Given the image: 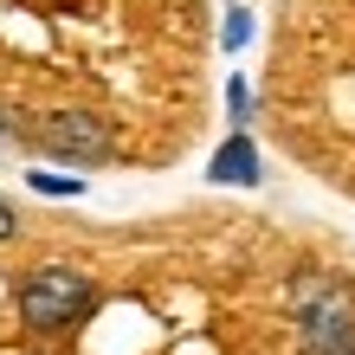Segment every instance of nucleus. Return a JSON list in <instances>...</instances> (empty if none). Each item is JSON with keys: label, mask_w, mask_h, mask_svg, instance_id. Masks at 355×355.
I'll return each instance as SVG.
<instances>
[{"label": "nucleus", "mask_w": 355, "mask_h": 355, "mask_svg": "<svg viewBox=\"0 0 355 355\" xmlns=\"http://www.w3.org/2000/svg\"><path fill=\"white\" fill-rule=\"evenodd\" d=\"M207 175L226 181V187H252V181H259V149H252L245 136H233V142L214 155V168H207Z\"/></svg>", "instance_id": "20e7f679"}, {"label": "nucleus", "mask_w": 355, "mask_h": 355, "mask_svg": "<svg viewBox=\"0 0 355 355\" xmlns=\"http://www.w3.org/2000/svg\"><path fill=\"white\" fill-rule=\"evenodd\" d=\"M226 103H233V123H245V110H252V85L233 78V85H226Z\"/></svg>", "instance_id": "0eeeda50"}, {"label": "nucleus", "mask_w": 355, "mask_h": 355, "mask_svg": "<svg viewBox=\"0 0 355 355\" xmlns=\"http://www.w3.org/2000/svg\"><path fill=\"white\" fill-rule=\"evenodd\" d=\"M13 233H19V220H13V207L0 200V239H13Z\"/></svg>", "instance_id": "6e6552de"}, {"label": "nucleus", "mask_w": 355, "mask_h": 355, "mask_svg": "<svg viewBox=\"0 0 355 355\" xmlns=\"http://www.w3.org/2000/svg\"><path fill=\"white\" fill-rule=\"evenodd\" d=\"M245 39H252V13L233 7V13H226V26H220V46H226V52H239Z\"/></svg>", "instance_id": "39448f33"}, {"label": "nucleus", "mask_w": 355, "mask_h": 355, "mask_svg": "<svg viewBox=\"0 0 355 355\" xmlns=\"http://www.w3.org/2000/svg\"><path fill=\"white\" fill-rule=\"evenodd\" d=\"M19 136H26L33 149L71 162V168H97V162H110V149H116L110 123H103V116H85V110H52V116L26 123Z\"/></svg>", "instance_id": "7ed1b4c3"}, {"label": "nucleus", "mask_w": 355, "mask_h": 355, "mask_svg": "<svg viewBox=\"0 0 355 355\" xmlns=\"http://www.w3.org/2000/svg\"><path fill=\"white\" fill-rule=\"evenodd\" d=\"M91 278L85 271H71V265H39L26 284H19V323H33V329H71L78 317L91 310Z\"/></svg>", "instance_id": "f03ea898"}, {"label": "nucleus", "mask_w": 355, "mask_h": 355, "mask_svg": "<svg viewBox=\"0 0 355 355\" xmlns=\"http://www.w3.org/2000/svg\"><path fill=\"white\" fill-rule=\"evenodd\" d=\"M291 310H297V355H355V304L336 278L323 271L297 278Z\"/></svg>", "instance_id": "f257e3e1"}, {"label": "nucleus", "mask_w": 355, "mask_h": 355, "mask_svg": "<svg viewBox=\"0 0 355 355\" xmlns=\"http://www.w3.org/2000/svg\"><path fill=\"white\" fill-rule=\"evenodd\" d=\"M39 194H52V200H65V194H85V181H65V175H33Z\"/></svg>", "instance_id": "423d86ee"}]
</instances>
